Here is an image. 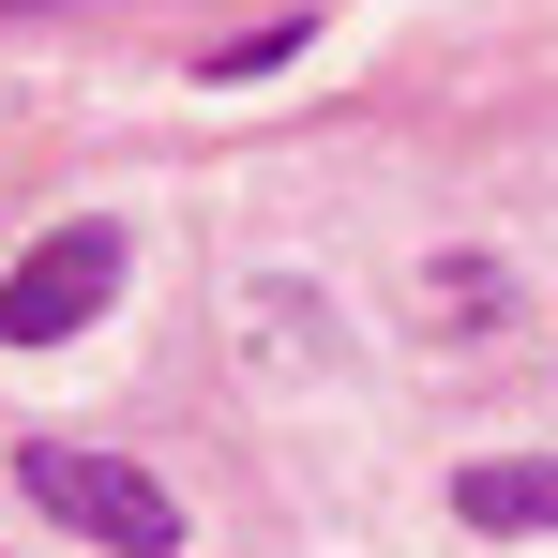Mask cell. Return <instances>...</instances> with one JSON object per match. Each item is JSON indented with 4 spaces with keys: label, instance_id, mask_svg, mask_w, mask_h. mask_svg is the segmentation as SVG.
I'll return each instance as SVG.
<instances>
[{
    "label": "cell",
    "instance_id": "3957f363",
    "mask_svg": "<svg viewBox=\"0 0 558 558\" xmlns=\"http://www.w3.org/2000/svg\"><path fill=\"white\" fill-rule=\"evenodd\" d=\"M453 513H468V529H558V453H483V468H453Z\"/></svg>",
    "mask_w": 558,
    "mask_h": 558
},
{
    "label": "cell",
    "instance_id": "6da1fadb",
    "mask_svg": "<svg viewBox=\"0 0 558 558\" xmlns=\"http://www.w3.org/2000/svg\"><path fill=\"white\" fill-rule=\"evenodd\" d=\"M15 498H31L46 529L106 544V558H167V544H182V498H167L151 468H121V453H61V438H31V453H15Z\"/></svg>",
    "mask_w": 558,
    "mask_h": 558
},
{
    "label": "cell",
    "instance_id": "7a4b0ae2",
    "mask_svg": "<svg viewBox=\"0 0 558 558\" xmlns=\"http://www.w3.org/2000/svg\"><path fill=\"white\" fill-rule=\"evenodd\" d=\"M106 287H121V227H46V242L0 272V348H61V332H92Z\"/></svg>",
    "mask_w": 558,
    "mask_h": 558
}]
</instances>
